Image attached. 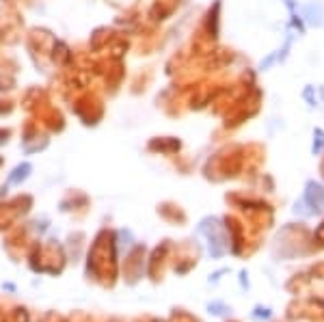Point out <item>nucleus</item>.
Returning a JSON list of instances; mask_svg holds the SVG:
<instances>
[{"mask_svg": "<svg viewBox=\"0 0 324 322\" xmlns=\"http://www.w3.org/2000/svg\"><path fill=\"white\" fill-rule=\"evenodd\" d=\"M199 231L206 233L208 240H210V243H208L210 255H212V257H221V255H225V251H227L225 233H223V227L218 225L216 219H206V221H201Z\"/></svg>", "mask_w": 324, "mask_h": 322, "instance_id": "nucleus-1", "label": "nucleus"}, {"mask_svg": "<svg viewBox=\"0 0 324 322\" xmlns=\"http://www.w3.org/2000/svg\"><path fill=\"white\" fill-rule=\"evenodd\" d=\"M303 204L311 208V214H318L324 210V186L320 182H307L305 186V195H303Z\"/></svg>", "mask_w": 324, "mask_h": 322, "instance_id": "nucleus-2", "label": "nucleus"}, {"mask_svg": "<svg viewBox=\"0 0 324 322\" xmlns=\"http://www.w3.org/2000/svg\"><path fill=\"white\" fill-rule=\"evenodd\" d=\"M301 18H303V22L311 24V26H322L324 24V5L322 3H309L307 7H303Z\"/></svg>", "mask_w": 324, "mask_h": 322, "instance_id": "nucleus-3", "label": "nucleus"}, {"mask_svg": "<svg viewBox=\"0 0 324 322\" xmlns=\"http://www.w3.org/2000/svg\"><path fill=\"white\" fill-rule=\"evenodd\" d=\"M28 173H30V165H28V163L15 167L13 173L9 175V178H7V186H18V184H22L24 180L28 178Z\"/></svg>", "mask_w": 324, "mask_h": 322, "instance_id": "nucleus-4", "label": "nucleus"}, {"mask_svg": "<svg viewBox=\"0 0 324 322\" xmlns=\"http://www.w3.org/2000/svg\"><path fill=\"white\" fill-rule=\"evenodd\" d=\"M286 3H288V7H290V13H292V28H294V30H298V35H305V22H303V18H301V15H298L296 13V5L294 3H292V0H286Z\"/></svg>", "mask_w": 324, "mask_h": 322, "instance_id": "nucleus-5", "label": "nucleus"}, {"mask_svg": "<svg viewBox=\"0 0 324 322\" xmlns=\"http://www.w3.org/2000/svg\"><path fill=\"white\" fill-rule=\"evenodd\" d=\"M324 151V130L322 128H315L313 130V143H311V154L320 156Z\"/></svg>", "mask_w": 324, "mask_h": 322, "instance_id": "nucleus-6", "label": "nucleus"}, {"mask_svg": "<svg viewBox=\"0 0 324 322\" xmlns=\"http://www.w3.org/2000/svg\"><path fill=\"white\" fill-rule=\"evenodd\" d=\"M303 100L307 102V106H309V108H315V106H318V98H315V87H311V85L305 87V89H303Z\"/></svg>", "mask_w": 324, "mask_h": 322, "instance_id": "nucleus-7", "label": "nucleus"}, {"mask_svg": "<svg viewBox=\"0 0 324 322\" xmlns=\"http://www.w3.org/2000/svg\"><path fill=\"white\" fill-rule=\"evenodd\" d=\"M253 316H255V318H264V320H268V318H270V309H268V307H264V309H262V307H257Z\"/></svg>", "mask_w": 324, "mask_h": 322, "instance_id": "nucleus-8", "label": "nucleus"}, {"mask_svg": "<svg viewBox=\"0 0 324 322\" xmlns=\"http://www.w3.org/2000/svg\"><path fill=\"white\" fill-rule=\"evenodd\" d=\"M320 95H322V100H324V87H320Z\"/></svg>", "mask_w": 324, "mask_h": 322, "instance_id": "nucleus-9", "label": "nucleus"}]
</instances>
